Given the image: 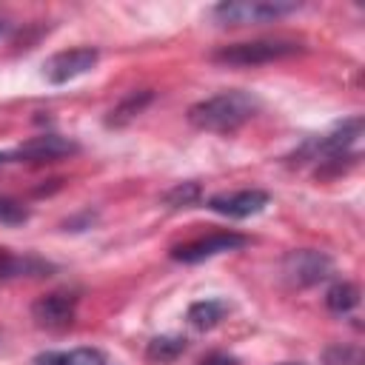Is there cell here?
I'll return each mask as SVG.
<instances>
[{"mask_svg": "<svg viewBox=\"0 0 365 365\" xmlns=\"http://www.w3.org/2000/svg\"><path fill=\"white\" fill-rule=\"evenodd\" d=\"M259 111V100L248 91L231 88L220 91L208 100H200L188 108V123L202 131H217V134H231L240 125H245L254 114Z\"/></svg>", "mask_w": 365, "mask_h": 365, "instance_id": "cell-1", "label": "cell"}, {"mask_svg": "<svg viewBox=\"0 0 365 365\" xmlns=\"http://www.w3.org/2000/svg\"><path fill=\"white\" fill-rule=\"evenodd\" d=\"M297 9L299 3H285V0H234L214 6L211 14L222 26H259V23H274Z\"/></svg>", "mask_w": 365, "mask_h": 365, "instance_id": "cell-2", "label": "cell"}, {"mask_svg": "<svg viewBox=\"0 0 365 365\" xmlns=\"http://www.w3.org/2000/svg\"><path fill=\"white\" fill-rule=\"evenodd\" d=\"M302 46L294 40H251V43H234L214 51V60L222 66H262L282 57H294Z\"/></svg>", "mask_w": 365, "mask_h": 365, "instance_id": "cell-3", "label": "cell"}, {"mask_svg": "<svg viewBox=\"0 0 365 365\" xmlns=\"http://www.w3.org/2000/svg\"><path fill=\"white\" fill-rule=\"evenodd\" d=\"M331 274H334V262L322 251L299 248V251H288L282 259V277L297 288L317 285V282L328 279Z\"/></svg>", "mask_w": 365, "mask_h": 365, "instance_id": "cell-4", "label": "cell"}, {"mask_svg": "<svg viewBox=\"0 0 365 365\" xmlns=\"http://www.w3.org/2000/svg\"><path fill=\"white\" fill-rule=\"evenodd\" d=\"M100 60V51L91 46H80V48H68V51H57L54 57H48L43 63V77L54 86H63L86 71H91Z\"/></svg>", "mask_w": 365, "mask_h": 365, "instance_id": "cell-5", "label": "cell"}, {"mask_svg": "<svg viewBox=\"0 0 365 365\" xmlns=\"http://www.w3.org/2000/svg\"><path fill=\"white\" fill-rule=\"evenodd\" d=\"M248 240L242 234H234V231H214L208 237H197V240H188L182 245H174L171 248V259L177 262H202L208 257H217V254H225V251H237L242 248Z\"/></svg>", "mask_w": 365, "mask_h": 365, "instance_id": "cell-6", "label": "cell"}, {"mask_svg": "<svg viewBox=\"0 0 365 365\" xmlns=\"http://www.w3.org/2000/svg\"><path fill=\"white\" fill-rule=\"evenodd\" d=\"M268 205V191L262 188H242V191H228V194H214L208 200V208L231 217V220H245L251 214H259Z\"/></svg>", "mask_w": 365, "mask_h": 365, "instance_id": "cell-7", "label": "cell"}, {"mask_svg": "<svg viewBox=\"0 0 365 365\" xmlns=\"http://www.w3.org/2000/svg\"><path fill=\"white\" fill-rule=\"evenodd\" d=\"M77 145L60 134H40V137H31L29 143H23L11 157L17 160H26V163H48V160H60V157H68L74 154Z\"/></svg>", "mask_w": 365, "mask_h": 365, "instance_id": "cell-8", "label": "cell"}, {"mask_svg": "<svg viewBox=\"0 0 365 365\" xmlns=\"http://www.w3.org/2000/svg\"><path fill=\"white\" fill-rule=\"evenodd\" d=\"M74 308H77V297H71V294H46L31 305V317L43 328H63L74 319Z\"/></svg>", "mask_w": 365, "mask_h": 365, "instance_id": "cell-9", "label": "cell"}, {"mask_svg": "<svg viewBox=\"0 0 365 365\" xmlns=\"http://www.w3.org/2000/svg\"><path fill=\"white\" fill-rule=\"evenodd\" d=\"M54 271L51 262L40 259L37 254H14L0 251V279H17V277H48Z\"/></svg>", "mask_w": 365, "mask_h": 365, "instance_id": "cell-10", "label": "cell"}, {"mask_svg": "<svg viewBox=\"0 0 365 365\" xmlns=\"http://www.w3.org/2000/svg\"><path fill=\"white\" fill-rule=\"evenodd\" d=\"M37 365H117L100 348H71V351H48L37 356Z\"/></svg>", "mask_w": 365, "mask_h": 365, "instance_id": "cell-11", "label": "cell"}, {"mask_svg": "<svg viewBox=\"0 0 365 365\" xmlns=\"http://www.w3.org/2000/svg\"><path fill=\"white\" fill-rule=\"evenodd\" d=\"M228 314V305L222 299H200L188 308V322L197 328V331H208L214 328L222 317Z\"/></svg>", "mask_w": 365, "mask_h": 365, "instance_id": "cell-12", "label": "cell"}, {"mask_svg": "<svg viewBox=\"0 0 365 365\" xmlns=\"http://www.w3.org/2000/svg\"><path fill=\"white\" fill-rule=\"evenodd\" d=\"M325 305L334 314H348L359 305V288L354 282H334L325 294Z\"/></svg>", "mask_w": 365, "mask_h": 365, "instance_id": "cell-13", "label": "cell"}, {"mask_svg": "<svg viewBox=\"0 0 365 365\" xmlns=\"http://www.w3.org/2000/svg\"><path fill=\"white\" fill-rule=\"evenodd\" d=\"M185 351V339L182 336H154L145 348V356L157 365H165V362H174L180 354Z\"/></svg>", "mask_w": 365, "mask_h": 365, "instance_id": "cell-14", "label": "cell"}, {"mask_svg": "<svg viewBox=\"0 0 365 365\" xmlns=\"http://www.w3.org/2000/svg\"><path fill=\"white\" fill-rule=\"evenodd\" d=\"M151 97H154L151 91H140V94L134 91V94H128V97H125L120 106H114V108H111L108 125H125L128 120H134V117H137V114H140V111H143V108L151 103Z\"/></svg>", "mask_w": 365, "mask_h": 365, "instance_id": "cell-15", "label": "cell"}, {"mask_svg": "<svg viewBox=\"0 0 365 365\" xmlns=\"http://www.w3.org/2000/svg\"><path fill=\"white\" fill-rule=\"evenodd\" d=\"M325 365H365L362 348L359 345H328L322 351Z\"/></svg>", "mask_w": 365, "mask_h": 365, "instance_id": "cell-16", "label": "cell"}, {"mask_svg": "<svg viewBox=\"0 0 365 365\" xmlns=\"http://www.w3.org/2000/svg\"><path fill=\"white\" fill-rule=\"evenodd\" d=\"M197 200H200V185L197 182H182V185H177L165 194V202L171 208H185V205H194Z\"/></svg>", "mask_w": 365, "mask_h": 365, "instance_id": "cell-17", "label": "cell"}, {"mask_svg": "<svg viewBox=\"0 0 365 365\" xmlns=\"http://www.w3.org/2000/svg\"><path fill=\"white\" fill-rule=\"evenodd\" d=\"M29 217V211L23 205H17L14 200H0V222L3 225H17Z\"/></svg>", "mask_w": 365, "mask_h": 365, "instance_id": "cell-18", "label": "cell"}, {"mask_svg": "<svg viewBox=\"0 0 365 365\" xmlns=\"http://www.w3.org/2000/svg\"><path fill=\"white\" fill-rule=\"evenodd\" d=\"M200 365H237V359L234 356H228V354H208L205 359H200Z\"/></svg>", "mask_w": 365, "mask_h": 365, "instance_id": "cell-19", "label": "cell"}, {"mask_svg": "<svg viewBox=\"0 0 365 365\" xmlns=\"http://www.w3.org/2000/svg\"><path fill=\"white\" fill-rule=\"evenodd\" d=\"M9 160H11V154H0V165H3V163H9Z\"/></svg>", "mask_w": 365, "mask_h": 365, "instance_id": "cell-20", "label": "cell"}, {"mask_svg": "<svg viewBox=\"0 0 365 365\" xmlns=\"http://www.w3.org/2000/svg\"><path fill=\"white\" fill-rule=\"evenodd\" d=\"M3 31H6V23H3V20H0V34H3Z\"/></svg>", "mask_w": 365, "mask_h": 365, "instance_id": "cell-21", "label": "cell"}, {"mask_svg": "<svg viewBox=\"0 0 365 365\" xmlns=\"http://www.w3.org/2000/svg\"><path fill=\"white\" fill-rule=\"evenodd\" d=\"M288 365H294V362H288Z\"/></svg>", "mask_w": 365, "mask_h": 365, "instance_id": "cell-22", "label": "cell"}]
</instances>
